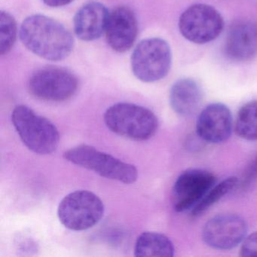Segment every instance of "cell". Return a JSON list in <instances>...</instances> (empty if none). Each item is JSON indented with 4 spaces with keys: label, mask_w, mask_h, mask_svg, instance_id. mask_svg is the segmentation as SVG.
Wrapping results in <instances>:
<instances>
[{
    "label": "cell",
    "mask_w": 257,
    "mask_h": 257,
    "mask_svg": "<svg viewBox=\"0 0 257 257\" xmlns=\"http://www.w3.org/2000/svg\"><path fill=\"white\" fill-rule=\"evenodd\" d=\"M12 121L25 146L34 153L49 155L59 146L60 134L56 126L32 109L19 105L13 109Z\"/></svg>",
    "instance_id": "3"
},
{
    "label": "cell",
    "mask_w": 257,
    "mask_h": 257,
    "mask_svg": "<svg viewBox=\"0 0 257 257\" xmlns=\"http://www.w3.org/2000/svg\"><path fill=\"white\" fill-rule=\"evenodd\" d=\"M171 108L180 116L195 114L202 101V91L195 81L182 79L171 87L169 94Z\"/></svg>",
    "instance_id": "15"
},
{
    "label": "cell",
    "mask_w": 257,
    "mask_h": 257,
    "mask_svg": "<svg viewBox=\"0 0 257 257\" xmlns=\"http://www.w3.org/2000/svg\"><path fill=\"white\" fill-rule=\"evenodd\" d=\"M106 127L123 138L144 141L158 131L157 116L147 108L130 103H118L108 108L103 115Z\"/></svg>",
    "instance_id": "2"
},
{
    "label": "cell",
    "mask_w": 257,
    "mask_h": 257,
    "mask_svg": "<svg viewBox=\"0 0 257 257\" xmlns=\"http://www.w3.org/2000/svg\"><path fill=\"white\" fill-rule=\"evenodd\" d=\"M174 252V244L169 237L159 232L145 231L135 243V255L137 257H172Z\"/></svg>",
    "instance_id": "16"
},
{
    "label": "cell",
    "mask_w": 257,
    "mask_h": 257,
    "mask_svg": "<svg viewBox=\"0 0 257 257\" xmlns=\"http://www.w3.org/2000/svg\"><path fill=\"white\" fill-rule=\"evenodd\" d=\"M131 61L132 72L139 80L157 82L165 78L171 68V48L162 39H147L135 48Z\"/></svg>",
    "instance_id": "6"
},
{
    "label": "cell",
    "mask_w": 257,
    "mask_h": 257,
    "mask_svg": "<svg viewBox=\"0 0 257 257\" xmlns=\"http://www.w3.org/2000/svg\"><path fill=\"white\" fill-rule=\"evenodd\" d=\"M20 38L28 50L51 61L65 59L74 44L73 36L64 25L42 15H34L24 21Z\"/></svg>",
    "instance_id": "1"
},
{
    "label": "cell",
    "mask_w": 257,
    "mask_h": 257,
    "mask_svg": "<svg viewBox=\"0 0 257 257\" xmlns=\"http://www.w3.org/2000/svg\"><path fill=\"white\" fill-rule=\"evenodd\" d=\"M69 162L96 173L109 180L132 184L138 178L135 166L122 162L114 156L103 153L89 145L73 147L64 153Z\"/></svg>",
    "instance_id": "4"
},
{
    "label": "cell",
    "mask_w": 257,
    "mask_h": 257,
    "mask_svg": "<svg viewBox=\"0 0 257 257\" xmlns=\"http://www.w3.org/2000/svg\"><path fill=\"white\" fill-rule=\"evenodd\" d=\"M220 13L206 4L188 8L180 16L179 29L184 38L197 44H205L219 37L223 30Z\"/></svg>",
    "instance_id": "8"
},
{
    "label": "cell",
    "mask_w": 257,
    "mask_h": 257,
    "mask_svg": "<svg viewBox=\"0 0 257 257\" xmlns=\"http://www.w3.org/2000/svg\"><path fill=\"white\" fill-rule=\"evenodd\" d=\"M105 32L108 44L114 51L127 52L138 37V21L135 13L128 7H117L109 14Z\"/></svg>",
    "instance_id": "12"
},
{
    "label": "cell",
    "mask_w": 257,
    "mask_h": 257,
    "mask_svg": "<svg viewBox=\"0 0 257 257\" xmlns=\"http://www.w3.org/2000/svg\"><path fill=\"white\" fill-rule=\"evenodd\" d=\"M240 255L243 257H257V231L246 236L243 239Z\"/></svg>",
    "instance_id": "20"
},
{
    "label": "cell",
    "mask_w": 257,
    "mask_h": 257,
    "mask_svg": "<svg viewBox=\"0 0 257 257\" xmlns=\"http://www.w3.org/2000/svg\"><path fill=\"white\" fill-rule=\"evenodd\" d=\"M247 232L246 221L238 215H217L209 219L202 231L204 241L218 249H230L242 243Z\"/></svg>",
    "instance_id": "10"
},
{
    "label": "cell",
    "mask_w": 257,
    "mask_h": 257,
    "mask_svg": "<svg viewBox=\"0 0 257 257\" xmlns=\"http://www.w3.org/2000/svg\"><path fill=\"white\" fill-rule=\"evenodd\" d=\"M235 132L246 141H257V100L248 102L240 108L236 118Z\"/></svg>",
    "instance_id": "17"
},
{
    "label": "cell",
    "mask_w": 257,
    "mask_h": 257,
    "mask_svg": "<svg viewBox=\"0 0 257 257\" xmlns=\"http://www.w3.org/2000/svg\"><path fill=\"white\" fill-rule=\"evenodd\" d=\"M0 53L4 55L13 49L18 34L16 20L7 12H2L0 15Z\"/></svg>",
    "instance_id": "19"
},
{
    "label": "cell",
    "mask_w": 257,
    "mask_h": 257,
    "mask_svg": "<svg viewBox=\"0 0 257 257\" xmlns=\"http://www.w3.org/2000/svg\"><path fill=\"white\" fill-rule=\"evenodd\" d=\"M216 177L202 169H189L182 173L173 188V204L177 212L194 208L216 184Z\"/></svg>",
    "instance_id": "9"
},
{
    "label": "cell",
    "mask_w": 257,
    "mask_h": 257,
    "mask_svg": "<svg viewBox=\"0 0 257 257\" xmlns=\"http://www.w3.org/2000/svg\"><path fill=\"white\" fill-rule=\"evenodd\" d=\"M78 79L64 68L48 67L34 73L28 82L33 96L51 102H62L71 98L78 89Z\"/></svg>",
    "instance_id": "7"
},
{
    "label": "cell",
    "mask_w": 257,
    "mask_h": 257,
    "mask_svg": "<svg viewBox=\"0 0 257 257\" xmlns=\"http://www.w3.org/2000/svg\"><path fill=\"white\" fill-rule=\"evenodd\" d=\"M104 214V204L100 198L88 190H77L66 195L60 202V222L70 230L84 231L98 223Z\"/></svg>",
    "instance_id": "5"
},
{
    "label": "cell",
    "mask_w": 257,
    "mask_h": 257,
    "mask_svg": "<svg viewBox=\"0 0 257 257\" xmlns=\"http://www.w3.org/2000/svg\"><path fill=\"white\" fill-rule=\"evenodd\" d=\"M238 184V179L236 177H230L213 186L201 201L194 207L192 215L198 216L207 211L210 207L216 204L225 195L235 189Z\"/></svg>",
    "instance_id": "18"
},
{
    "label": "cell",
    "mask_w": 257,
    "mask_h": 257,
    "mask_svg": "<svg viewBox=\"0 0 257 257\" xmlns=\"http://www.w3.org/2000/svg\"><path fill=\"white\" fill-rule=\"evenodd\" d=\"M74 0H43L46 5L50 7H61L71 4Z\"/></svg>",
    "instance_id": "21"
},
{
    "label": "cell",
    "mask_w": 257,
    "mask_h": 257,
    "mask_svg": "<svg viewBox=\"0 0 257 257\" xmlns=\"http://www.w3.org/2000/svg\"><path fill=\"white\" fill-rule=\"evenodd\" d=\"M109 14L103 4L90 2L84 5L74 18L76 37L83 41L97 40L106 31Z\"/></svg>",
    "instance_id": "14"
},
{
    "label": "cell",
    "mask_w": 257,
    "mask_h": 257,
    "mask_svg": "<svg viewBox=\"0 0 257 257\" xmlns=\"http://www.w3.org/2000/svg\"><path fill=\"white\" fill-rule=\"evenodd\" d=\"M198 137L210 144H220L231 136L232 117L222 103H211L200 113L196 124Z\"/></svg>",
    "instance_id": "11"
},
{
    "label": "cell",
    "mask_w": 257,
    "mask_h": 257,
    "mask_svg": "<svg viewBox=\"0 0 257 257\" xmlns=\"http://www.w3.org/2000/svg\"><path fill=\"white\" fill-rule=\"evenodd\" d=\"M225 53L236 61L252 59L257 54V25L240 21L230 28L225 41Z\"/></svg>",
    "instance_id": "13"
}]
</instances>
